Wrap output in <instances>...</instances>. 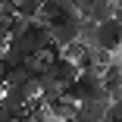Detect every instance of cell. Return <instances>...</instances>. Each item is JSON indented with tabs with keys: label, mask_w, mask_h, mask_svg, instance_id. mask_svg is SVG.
<instances>
[{
	"label": "cell",
	"mask_w": 122,
	"mask_h": 122,
	"mask_svg": "<svg viewBox=\"0 0 122 122\" xmlns=\"http://www.w3.org/2000/svg\"><path fill=\"white\" fill-rule=\"evenodd\" d=\"M63 94L69 97V100H75V103L78 100H103V97H107L103 81H100L97 72H78V78L72 81V85H66Z\"/></svg>",
	"instance_id": "1"
},
{
	"label": "cell",
	"mask_w": 122,
	"mask_h": 122,
	"mask_svg": "<svg viewBox=\"0 0 122 122\" xmlns=\"http://www.w3.org/2000/svg\"><path fill=\"white\" fill-rule=\"evenodd\" d=\"M122 44V19L110 16L103 22H97V38H94V47H103V50L116 53Z\"/></svg>",
	"instance_id": "2"
},
{
	"label": "cell",
	"mask_w": 122,
	"mask_h": 122,
	"mask_svg": "<svg viewBox=\"0 0 122 122\" xmlns=\"http://www.w3.org/2000/svg\"><path fill=\"white\" fill-rule=\"evenodd\" d=\"M78 31H81V16L72 13V16H66L63 22L50 25V41H53L56 47H66V44H72V41H78Z\"/></svg>",
	"instance_id": "3"
},
{
	"label": "cell",
	"mask_w": 122,
	"mask_h": 122,
	"mask_svg": "<svg viewBox=\"0 0 122 122\" xmlns=\"http://www.w3.org/2000/svg\"><path fill=\"white\" fill-rule=\"evenodd\" d=\"M107 103H110V97H103V100H78L75 122H107Z\"/></svg>",
	"instance_id": "4"
},
{
	"label": "cell",
	"mask_w": 122,
	"mask_h": 122,
	"mask_svg": "<svg viewBox=\"0 0 122 122\" xmlns=\"http://www.w3.org/2000/svg\"><path fill=\"white\" fill-rule=\"evenodd\" d=\"M47 69L53 72V78H56L63 88H66V85H72V81L78 78V66L72 63V60H66V56H60V53L50 60V66H47Z\"/></svg>",
	"instance_id": "5"
},
{
	"label": "cell",
	"mask_w": 122,
	"mask_h": 122,
	"mask_svg": "<svg viewBox=\"0 0 122 122\" xmlns=\"http://www.w3.org/2000/svg\"><path fill=\"white\" fill-rule=\"evenodd\" d=\"M75 100H69L66 94H60V97H53L50 103H44V110H47V116H53L56 122H63V119H72L75 116Z\"/></svg>",
	"instance_id": "6"
},
{
	"label": "cell",
	"mask_w": 122,
	"mask_h": 122,
	"mask_svg": "<svg viewBox=\"0 0 122 122\" xmlns=\"http://www.w3.org/2000/svg\"><path fill=\"white\" fill-rule=\"evenodd\" d=\"M0 107H6L10 116H16V113H22V110L28 107V97L22 94V88H3V94H0Z\"/></svg>",
	"instance_id": "7"
},
{
	"label": "cell",
	"mask_w": 122,
	"mask_h": 122,
	"mask_svg": "<svg viewBox=\"0 0 122 122\" xmlns=\"http://www.w3.org/2000/svg\"><path fill=\"white\" fill-rule=\"evenodd\" d=\"M41 3H44V0H19V3H16V16H22V19H38Z\"/></svg>",
	"instance_id": "8"
},
{
	"label": "cell",
	"mask_w": 122,
	"mask_h": 122,
	"mask_svg": "<svg viewBox=\"0 0 122 122\" xmlns=\"http://www.w3.org/2000/svg\"><path fill=\"white\" fill-rule=\"evenodd\" d=\"M81 53H85V44H81V41H72V44L60 47V56H66V60H72V63H75Z\"/></svg>",
	"instance_id": "9"
},
{
	"label": "cell",
	"mask_w": 122,
	"mask_h": 122,
	"mask_svg": "<svg viewBox=\"0 0 122 122\" xmlns=\"http://www.w3.org/2000/svg\"><path fill=\"white\" fill-rule=\"evenodd\" d=\"M116 119H122V97L107 103V122H116Z\"/></svg>",
	"instance_id": "10"
},
{
	"label": "cell",
	"mask_w": 122,
	"mask_h": 122,
	"mask_svg": "<svg viewBox=\"0 0 122 122\" xmlns=\"http://www.w3.org/2000/svg\"><path fill=\"white\" fill-rule=\"evenodd\" d=\"M10 22L13 19H0V47H6V41H10Z\"/></svg>",
	"instance_id": "11"
},
{
	"label": "cell",
	"mask_w": 122,
	"mask_h": 122,
	"mask_svg": "<svg viewBox=\"0 0 122 122\" xmlns=\"http://www.w3.org/2000/svg\"><path fill=\"white\" fill-rule=\"evenodd\" d=\"M91 3H94V0H75V10H78V16H81V19L88 16V10H91Z\"/></svg>",
	"instance_id": "12"
},
{
	"label": "cell",
	"mask_w": 122,
	"mask_h": 122,
	"mask_svg": "<svg viewBox=\"0 0 122 122\" xmlns=\"http://www.w3.org/2000/svg\"><path fill=\"white\" fill-rule=\"evenodd\" d=\"M0 122H13V116H10V110H6V107H0Z\"/></svg>",
	"instance_id": "13"
},
{
	"label": "cell",
	"mask_w": 122,
	"mask_h": 122,
	"mask_svg": "<svg viewBox=\"0 0 122 122\" xmlns=\"http://www.w3.org/2000/svg\"><path fill=\"white\" fill-rule=\"evenodd\" d=\"M44 3H50V0H44Z\"/></svg>",
	"instance_id": "14"
}]
</instances>
